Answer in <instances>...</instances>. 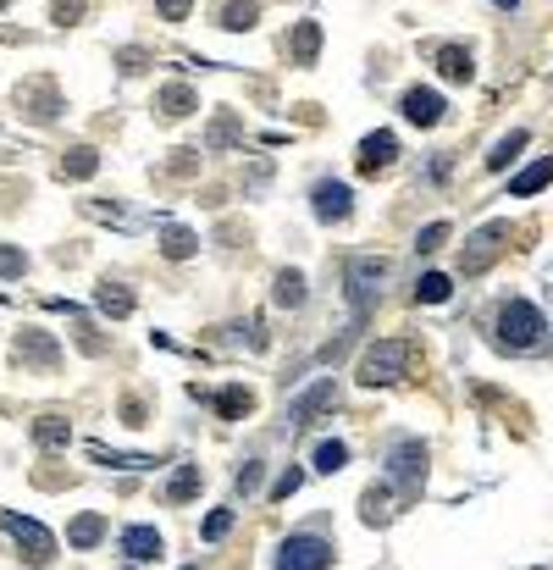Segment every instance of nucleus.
<instances>
[{
  "label": "nucleus",
  "instance_id": "obj_26",
  "mask_svg": "<svg viewBox=\"0 0 553 570\" xmlns=\"http://www.w3.org/2000/svg\"><path fill=\"white\" fill-rule=\"evenodd\" d=\"M216 410H221L227 421H238V416H249V410H255V393L249 388H221L216 393Z\"/></svg>",
  "mask_w": 553,
  "mask_h": 570
},
{
  "label": "nucleus",
  "instance_id": "obj_6",
  "mask_svg": "<svg viewBox=\"0 0 553 570\" xmlns=\"http://www.w3.org/2000/svg\"><path fill=\"white\" fill-rule=\"evenodd\" d=\"M0 526L12 531V543L22 548V559H28V565H45V559H56V537H50L39 521H28V515H12V510H0Z\"/></svg>",
  "mask_w": 553,
  "mask_h": 570
},
{
  "label": "nucleus",
  "instance_id": "obj_21",
  "mask_svg": "<svg viewBox=\"0 0 553 570\" xmlns=\"http://www.w3.org/2000/svg\"><path fill=\"white\" fill-rule=\"evenodd\" d=\"M17 360H34V366H56V343L45 332H22L17 338Z\"/></svg>",
  "mask_w": 553,
  "mask_h": 570
},
{
  "label": "nucleus",
  "instance_id": "obj_15",
  "mask_svg": "<svg viewBox=\"0 0 553 570\" xmlns=\"http://www.w3.org/2000/svg\"><path fill=\"white\" fill-rule=\"evenodd\" d=\"M548 183H553V161H531L526 172H514V177H509V194H514V200H526V194H537V188H548Z\"/></svg>",
  "mask_w": 553,
  "mask_h": 570
},
{
  "label": "nucleus",
  "instance_id": "obj_43",
  "mask_svg": "<svg viewBox=\"0 0 553 570\" xmlns=\"http://www.w3.org/2000/svg\"><path fill=\"white\" fill-rule=\"evenodd\" d=\"M188 570H194V565H188Z\"/></svg>",
  "mask_w": 553,
  "mask_h": 570
},
{
  "label": "nucleus",
  "instance_id": "obj_5",
  "mask_svg": "<svg viewBox=\"0 0 553 570\" xmlns=\"http://www.w3.org/2000/svg\"><path fill=\"white\" fill-rule=\"evenodd\" d=\"M277 570H333V543L315 531H294L277 548Z\"/></svg>",
  "mask_w": 553,
  "mask_h": 570
},
{
  "label": "nucleus",
  "instance_id": "obj_24",
  "mask_svg": "<svg viewBox=\"0 0 553 570\" xmlns=\"http://www.w3.org/2000/svg\"><path fill=\"white\" fill-rule=\"evenodd\" d=\"M315 56H321V22H299L294 28V61H299V67H310Z\"/></svg>",
  "mask_w": 553,
  "mask_h": 570
},
{
  "label": "nucleus",
  "instance_id": "obj_18",
  "mask_svg": "<svg viewBox=\"0 0 553 570\" xmlns=\"http://www.w3.org/2000/svg\"><path fill=\"white\" fill-rule=\"evenodd\" d=\"M100 537H106V515H94V510H89V515H78V521L67 526V543H73V548H94Z\"/></svg>",
  "mask_w": 553,
  "mask_h": 570
},
{
  "label": "nucleus",
  "instance_id": "obj_34",
  "mask_svg": "<svg viewBox=\"0 0 553 570\" xmlns=\"http://www.w3.org/2000/svg\"><path fill=\"white\" fill-rule=\"evenodd\" d=\"M443 244H448V221H432V228H420V238H415L420 255H432V249H443Z\"/></svg>",
  "mask_w": 553,
  "mask_h": 570
},
{
  "label": "nucleus",
  "instance_id": "obj_29",
  "mask_svg": "<svg viewBox=\"0 0 553 570\" xmlns=\"http://www.w3.org/2000/svg\"><path fill=\"white\" fill-rule=\"evenodd\" d=\"M28 100L39 106L34 122H50V117H56V89H50V83H28V89H22V106H28Z\"/></svg>",
  "mask_w": 553,
  "mask_h": 570
},
{
  "label": "nucleus",
  "instance_id": "obj_23",
  "mask_svg": "<svg viewBox=\"0 0 553 570\" xmlns=\"http://www.w3.org/2000/svg\"><path fill=\"white\" fill-rule=\"evenodd\" d=\"M94 172H100V155H94L89 144H78V150L61 155V177H94Z\"/></svg>",
  "mask_w": 553,
  "mask_h": 570
},
{
  "label": "nucleus",
  "instance_id": "obj_12",
  "mask_svg": "<svg viewBox=\"0 0 553 570\" xmlns=\"http://www.w3.org/2000/svg\"><path fill=\"white\" fill-rule=\"evenodd\" d=\"M393 155H399V139L387 134V128H382V134H366V139H360V172H382Z\"/></svg>",
  "mask_w": 553,
  "mask_h": 570
},
{
  "label": "nucleus",
  "instance_id": "obj_25",
  "mask_svg": "<svg viewBox=\"0 0 553 570\" xmlns=\"http://www.w3.org/2000/svg\"><path fill=\"white\" fill-rule=\"evenodd\" d=\"M520 150H526V128H514V134H504V139H498L493 150H487V167H493V172H504V167L514 161Z\"/></svg>",
  "mask_w": 553,
  "mask_h": 570
},
{
  "label": "nucleus",
  "instance_id": "obj_37",
  "mask_svg": "<svg viewBox=\"0 0 553 570\" xmlns=\"http://www.w3.org/2000/svg\"><path fill=\"white\" fill-rule=\"evenodd\" d=\"M299 482H305V471H282L277 488H272V498H294V493H299Z\"/></svg>",
  "mask_w": 553,
  "mask_h": 570
},
{
  "label": "nucleus",
  "instance_id": "obj_9",
  "mask_svg": "<svg viewBox=\"0 0 553 570\" xmlns=\"http://www.w3.org/2000/svg\"><path fill=\"white\" fill-rule=\"evenodd\" d=\"M498 238H509V221H487L476 238H465V272H481L498 255Z\"/></svg>",
  "mask_w": 553,
  "mask_h": 570
},
{
  "label": "nucleus",
  "instance_id": "obj_7",
  "mask_svg": "<svg viewBox=\"0 0 553 570\" xmlns=\"http://www.w3.org/2000/svg\"><path fill=\"white\" fill-rule=\"evenodd\" d=\"M310 211H315L321 221H343V216L354 211V194H349V183H338V177H321V183L310 188Z\"/></svg>",
  "mask_w": 553,
  "mask_h": 570
},
{
  "label": "nucleus",
  "instance_id": "obj_22",
  "mask_svg": "<svg viewBox=\"0 0 553 570\" xmlns=\"http://www.w3.org/2000/svg\"><path fill=\"white\" fill-rule=\"evenodd\" d=\"M34 437H39V449H67V443H73V427L61 421V416H39V421H34Z\"/></svg>",
  "mask_w": 553,
  "mask_h": 570
},
{
  "label": "nucleus",
  "instance_id": "obj_41",
  "mask_svg": "<svg viewBox=\"0 0 553 570\" xmlns=\"http://www.w3.org/2000/svg\"><path fill=\"white\" fill-rule=\"evenodd\" d=\"M493 6H498V12H514V6H520V0H493Z\"/></svg>",
  "mask_w": 553,
  "mask_h": 570
},
{
  "label": "nucleus",
  "instance_id": "obj_27",
  "mask_svg": "<svg viewBox=\"0 0 553 570\" xmlns=\"http://www.w3.org/2000/svg\"><path fill=\"white\" fill-rule=\"evenodd\" d=\"M194 493H200V465H177L172 482H167V498L183 504V498H194Z\"/></svg>",
  "mask_w": 553,
  "mask_h": 570
},
{
  "label": "nucleus",
  "instance_id": "obj_28",
  "mask_svg": "<svg viewBox=\"0 0 553 570\" xmlns=\"http://www.w3.org/2000/svg\"><path fill=\"white\" fill-rule=\"evenodd\" d=\"M448 294H454V282H448L443 272H427V277L415 282V299H420V305H443Z\"/></svg>",
  "mask_w": 553,
  "mask_h": 570
},
{
  "label": "nucleus",
  "instance_id": "obj_10",
  "mask_svg": "<svg viewBox=\"0 0 553 570\" xmlns=\"http://www.w3.org/2000/svg\"><path fill=\"white\" fill-rule=\"evenodd\" d=\"M117 548L134 559V565H150V559H160V548H167V543H160V531H155V526H127Z\"/></svg>",
  "mask_w": 553,
  "mask_h": 570
},
{
  "label": "nucleus",
  "instance_id": "obj_17",
  "mask_svg": "<svg viewBox=\"0 0 553 570\" xmlns=\"http://www.w3.org/2000/svg\"><path fill=\"white\" fill-rule=\"evenodd\" d=\"M255 17H260V0H227V6H221V28H227V34H249Z\"/></svg>",
  "mask_w": 553,
  "mask_h": 570
},
{
  "label": "nucleus",
  "instance_id": "obj_11",
  "mask_svg": "<svg viewBox=\"0 0 553 570\" xmlns=\"http://www.w3.org/2000/svg\"><path fill=\"white\" fill-rule=\"evenodd\" d=\"M333 399H338V388H333V376H321V383H315L310 393H299L294 404H288V427H305V421L315 416V410H321V404H333Z\"/></svg>",
  "mask_w": 553,
  "mask_h": 570
},
{
  "label": "nucleus",
  "instance_id": "obj_38",
  "mask_svg": "<svg viewBox=\"0 0 553 570\" xmlns=\"http://www.w3.org/2000/svg\"><path fill=\"white\" fill-rule=\"evenodd\" d=\"M188 6H194V0H155V12L167 17V22H183V17H188Z\"/></svg>",
  "mask_w": 553,
  "mask_h": 570
},
{
  "label": "nucleus",
  "instance_id": "obj_20",
  "mask_svg": "<svg viewBox=\"0 0 553 570\" xmlns=\"http://www.w3.org/2000/svg\"><path fill=\"white\" fill-rule=\"evenodd\" d=\"M272 299H277L282 310H299V305H305V272H277Z\"/></svg>",
  "mask_w": 553,
  "mask_h": 570
},
{
  "label": "nucleus",
  "instance_id": "obj_30",
  "mask_svg": "<svg viewBox=\"0 0 553 570\" xmlns=\"http://www.w3.org/2000/svg\"><path fill=\"white\" fill-rule=\"evenodd\" d=\"M160 249H167V261H188L194 249H200V238H194L188 228H167V244H160Z\"/></svg>",
  "mask_w": 553,
  "mask_h": 570
},
{
  "label": "nucleus",
  "instance_id": "obj_32",
  "mask_svg": "<svg viewBox=\"0 0 553 570\" xmlns=\"http://www.w3.org/2000/svg\"><path fill=\"white\" fill-rule=\"evenodd\" d=\"M94 460H100V465H122V471H144V465H155L150 454H111L106 443H94Z\"/></svg>",
  "mask_w": 553,
  "mask_h": 570
},
{
  "label": "nucleus",
  "instance_id": "obj_13",
  "mask_svg": "<svg viewBox=\"0 0 553 570\" xmlns=\"http://www.w3.org/2000/svg\"><path fill=\"white\" fill-rule=\"evenodd\" d=\"M155 111L177 122V117H188V111H200V94H194L188 83H167V89L155 94Z\"/></svg>",
  "mask_w": 553,
  "mask_h": 570
},
{
  "label": "nucleus",
  "instance_id": "obj_42",
  "mask_svg": "<svg viewBox=\"0 0 553 570\" xmlns=\"http://www.w3.org/2000/svg\"><path fill=\"white\" fill-rule=\"evenodd\" d=\"M0 6H6V0H0Z\"/></svg>",
  "mask_w": 553,
  "mask_h": 570
},
{
  "label": "nucleus",
  "instance_id": "obj_40",
  "mask_svg": "<svg viewBox=\"0 0 553 570\" xmlns=\"http://www.w3.org/2000/svg\"><path fill=\"white\" fill-rule=\"evenodd\" d=\"M255 482H260V465H244V471H238V493H249Z\"/></svg>",
  "mask_w": 553,
  "mask_h": 570
},
{
  "label": "nucleus",
  "instance_id": "obj_36",
  "mask_svg": "<svg viewBox=\"0 0 553 570\" xmlns=\"http://www.w3.org/2000/svg\"><path fill=\"white\" fill-rule=\"evenodd\" d=\"M50 17H56L61 28H73V22L83 17V0H56V12H50Z\"/></svg>",
  "mask_w": 553,
  "mask_h": 570
},
{
  "label": "nucleus",
  "instance_id": "obj_35",
  "mask_svg": "<svg viewBox=\"0 0 553 570\" xmlns=\"http://www.w3.org/2000/svg\"><path fill=\"white\" fill-rule=\"evenodd\" d=\"M28 272V255L17 244H0V277H22Z\"/></svg>",
  "mask_w": 553,
  "mask_h": 570
},
{
  "label": "nucleus",
  "instance_id": "obj_31",
  "mask_svg": "<svg viewBox=\"0 0 553 570\" xmlns=\"http://www.w3.org/2000/svg\"><path fill=\"white\" fill-rule=\"evenodd\" d=\"M360 515H366V526H387V521H393V510H387V493H382V488H371V493L360 498Z\"/></svg>",
  "mask_w": 553,
  "mask_h": 570
},
{
  "label": "nucleus",
  "instance_id": "obj_19",
  "mask_svg": "<svg viewBox=\"0 0 553 570\" xmlns=\"http://www.w3.org/2000/svg\"><path fill=\"white\" fill-rule=\"evenodd\" d=\"M310 465L333 477V471H343V465H349V443H338V437H321V443H315V454H310Z\"/></svg>",
  "mask_w": 553,
  "mask_h": 570
},
{
  "label": "nucleus",
  "instance_id": "obj_2",
  "mask_svg": "<svg viewBox=\"0 0 553 570\" xmlns=\"http://www.w3.org/2000/svg\"><path fill=\"white\" fill-rule=\"evenodd\" d=\"M404 371H410V343L404 338H382L360 355V383L366 388H387V383H399Z\"/></svg>",
  "mask_w": 553,
  "mask_h": 570
},
{
  "label": "nucleus",
  "instance_id": "obj_16",
  "mask_svg": "<svg viewBox=\"0 0 553 570\" xmlns=\"http://www.w3.org/2000/svg\"><path fill=\"white\" fill-rule=\"evenodd\" d=\"M94 305H100V315H111V322H122V315H134V294H127L122 282H100V294H94Z\"/></svg>",
  "mask_w": 553,
  "mask_h": 570
},
{
  "label": "nucleus",
  "instance_id": "obj_1",
  "mask_svg": "<svg viewBox=\"0 0 553 570\" xmlns=\"http://www.w3.org/2000/svg\"><path fill=\"white\" fill-rule=\"evenodd\" d=\"M542 332H548V322H542V310L531 299H504L498 305V350L531 355V350H542Z\"/></svg>",
  "mask_w": 553,
  "mask_h": 570
},
{
  "label": "nucleus",
  "instance_id": "obj_4",
  "mask_svg": "<svg viewBox=\"0 0 553 570\" xmlns=\"http://www.w3.org/2000/svg\"><path fill=\"white\" fill-rule=\"evenodd\" d=\"M387 482L415 493L420 482H427V443L420 437H399L393 449H387Z\"/></svg>",
  "mask_w": 553,
  "mask_h": 570
},
{
  "label": "nucleus",
  "instance_id": "obj_3",
  "mask_svg": "<svg viewBox=\"0 0 553 570\" xmlns=\"http://www.w3.org/2000/svg\"><path fill=\"white\" fill-rule=\"evenodd\" d=\"M349 305H354V322H366V310H371V299L382 294V282H387V261H376V255H354L349 261Z\"/></svg>",
  "mask_w": 553,
  "mask_h": 570
},
{
  "label": "nucleus",
  "instance_id": "obj_39",
  "mask_svg": "<svg viewBox=\"0 0 553 570\" xmlns=\"http://www.w3.org/2000/svg\"><path fill=\"white\" fill-rule=\"evenodd\" d=\"M238 139V128H233V117H221L216 128H211V150H221V144H233Z\"/></svg>",
  "mask_w": 553,
  "mask_h": 570
},
{
  "label": "nucleus",
  "instance_id": "obj_8",
  "mask_svg": "<svg viewBox=\"0 0 553 570\" xmlns=\"http://www.w3.org/2000/svg\"><path fill=\"white\" fill-rule=\"evenodd\" d=\"M399 111H404V122H415V128H437L443 122V94L437 89H410L399 100Z\"/></svg>",
  "mask_w": 553,
  "mask_h": 570
},
{
  "label": "nucleus",
  "instance_id": "obj_33",
  "mask_svg": "<svg viewBox=\"0 0 553 570\" xmlns=\"http://www.w3.org/2000/svg\"><path fill=\"white\" fill-rule=\"evenodd\" d=\"M227 531H233V510H211V515H205V526H200L205 543H221Z\"/></svg>",
  "mask_w": 553,
  "mask_h": 570
},
{
  "label": "nucleus",
  "instance_id": "obj_14",
  "mask_svg": "<svg viewBox=\"0 0 553 570\" xmlns=\"http://www.w3.org/2000/svg\"><path fill=\"white\" fill-rule=\"evenodd\" d=\"M437 73H443L448 83H471V78H476V61H471L465 45H443V50H437Z\"/></svg>",
  "mask_w": 553,
  "mask_h": 570
}]
</instances>
